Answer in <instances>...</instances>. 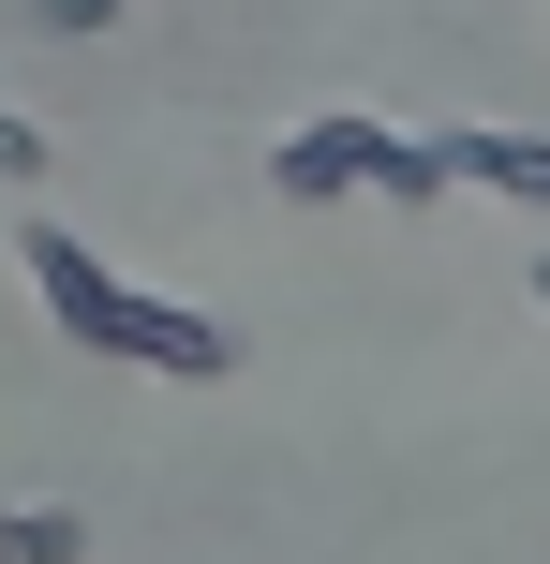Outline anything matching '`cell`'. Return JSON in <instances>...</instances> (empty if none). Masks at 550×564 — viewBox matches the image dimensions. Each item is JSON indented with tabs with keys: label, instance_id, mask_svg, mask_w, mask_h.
Here are the masks:
<instances>
[{
	"label": "cell",
	"instance_id": "4",
	"mask_svg": "<svg viewBox=\"0 0 550 564\" xmlns=\"http://www.w3.org/2000/svg\"><path fill=\"white\" fill-rule=\"evenodd\" d=\"M0 564H89V520L75 506H0Z\"/></svg>",
	"mask_w": 550,
	"mask_h": 564
},
{
	"label": "cell",
	"instance_id": "1",
	"mask_svg": "<svg viewBox=\"0 0 550 564\" xmlns=\"http://www.w3.org/2000/svg\"><path fill=\"white\" fill-rule=\"evenodd\" d=\"M15 253H30V297H45L89 357H134V371H164V387H224V371H238V327H208V312L149 297V282H119V268H89L75 224H15Z\"/></svg>",
	"mask_w": 550,
	"mask_h": 564
},
{
	"label": "cell",
	"instance_id": "5",
	"mask_svg": "<svg viewBox=\"0 0 550 564\" xmlns=\"http://www.w3.org/2000/svg\"><path fill=\"white\" fill-rule=\"evenodd\" d=\"M0 178H15V194H30V178H45V134H30L15 105H0Z\"/></svg>",
	"mask_w": 550,
	"mask_h": 564
},
{
	"label": "cell",
	"instance_id": "2",
	"mask_svg": "<svg viewBox=\"0 0 550 564\" xmlns=\"http://www.w3.org/2000/svg\"><path fill=\"white\" fill-rule=\"evenodd\" d=\"M268 178H283L298 208H313V194H387V208H432V194H446V178H432V149H417V134H387V119H357V105L298 119V134L268 149Z\"/></svg>",
	"mask_w": 550,
	"mask_h": 564
},
{
	"label": "cell",
	"instance_id": "3",
	"mask_svg": "<svg viewBox=\"0 0 550 564\" xmlns=\"http://www.w3.org/2000/svg\"><path fill=\"white\" fill-rule=\"evenodd\" d=\"M417 149H432V178H462V194H521V208H550V134L446 119V134H417Z\"/></svg>",
	"mask_w": 550,
	"mask_h": 564
},
{
	"label": "cell",
	"instance_id": "6",
	"mask_svg": "<svg viewBox=\"0 0 550 564\" xmlns=\"http://www.w3.org/2000/svg\"><path fill=\"white\" fill-rule=\"evenodd\" d=\"M30 15H45V30H105L119 0H30Z\"/></svg>",
	"mask_w": 550,
	"mask_h": 564
},
{
	"label": "cell",
	"instance_id": "7",
	"mask_svg": "<svg viewBox=\"0 0 550 564\" xmlns=\"http://www.w3.org/2000/svg\"><path fill=\"white\" fill-rule=\"evenodd\" d=\"M521 282H536V312H550V253H536V268H521Z\"/></svg>",
	"mask_w": 550,
	"mask_h": 564
}]
</instances>
